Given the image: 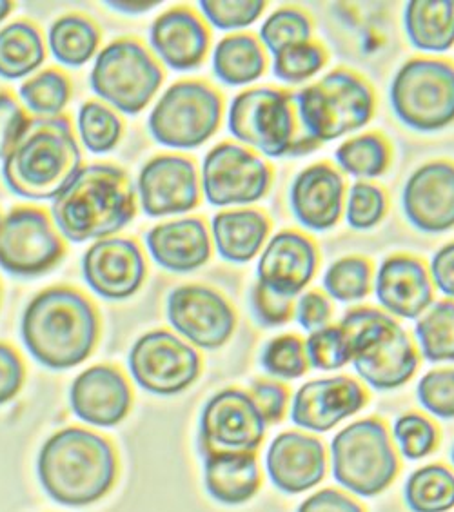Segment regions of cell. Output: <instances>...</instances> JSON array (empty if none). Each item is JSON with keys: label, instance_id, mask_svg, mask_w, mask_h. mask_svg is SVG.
Listing matches in <instances>:
<instances>
[{"label": "cell", "instance_id": "7dc6e473", "mask_svg": "<svg viewBox=\"0 0 454 512\" xmlns=\"http://www.w3.org/2000/svg\"><path fill=\"white\" fill-rule=\"evenodd\" d=\"M418 402L436 418H454V367L433 369L422 376L416 387Z\"/></svg>", "mask_w": 454, "mask_h": 512}, {"label": "cell", "instance_id": "f546056e", "mask_svg": "<svg viewBox=\"0 0 454 512\" xmlns=\"http://www.w3.org/2000/svg\"><path fill=\"white\" fill-rule=\"evenodd\" d=\"M407 39L422 53H444L454 46V0H411L405 4Z\"/></svg>", "mask_w": 454, "mask_h": 512}, {"label": "cell", "instance_id": "7402d4cb", "mask_svg": "<svg viewBox=\"0 0 454 512\" xmlns=\"http://www.w3.org/2000/svg\"><path fill=\"white\" fill-rule=\"evenodd\" d=\"M435 284L420 256H387L375 275V295L382 311L395 318L418 320L435 304Z\"/></svg>", "mask_w": 454, "mask_h": 512}, {"label": "cell", "instance_id": "d4e9b609", "mask_svg": "<svg viewBox=\"0 0 454 512\" xmlns=\"http://www.w3.org/2000/svg\"><path fill=\"white\" fill-rule=\"evenodd\" d=\"M149 44L168 68L191 71L208 57L211 31L197 11L175 6L153 20Z\"/></svg>", "mask_w": 454, "mask_h": 512}, {"label": "cell", "instance_id": "9a60e30c", "mask_svg": "<svg viewBox=\"0 0 454 512\" xmlns=\"http://www.w3.org/2000/svg\"><path fill=\"white\" fill-rule=\"evenodd\" d=\"M267 424L251 394L227 387L213 394L200 414V453H257Z\"/></svg>", "mask_w": 454, "mask_h": 512}, {"label": "cell", "instance_id": "3957f363", "mask_svg": "<svg viewBox=\"0 0 454 512\" xmlns=\"http://www.w3.org/2000/svg\"><path fill=\"white\" fill-rule=\"evenodd\" d=\"M37 473L53 502L86 507L111 491L119 463L108 440L88 429L68 427L42 445Z\"/></svg>", "mask_w": 454, "mask_h": 512}, {"label": "cell", "instance_id": "d6a6232c", "mask_svg": "<svg viewBox=\"0 0 454 512\" xmlns=\"http://www.w3.org/2000/svg\"><path fill=\"white\" fill-rule=\"evenodd\" d=\"M48 44L59 64L80 68L99 50L100 30L88 17L66 15L51 24Z\"/></svg>", "mask_w": 454, "mask_h": 512}, {"label": "cell", "instance_id": "8992f818", "mask_svg": "<svg viewBox=\"0 0 454 512\" xmlns=\"http://www.w3.org/2000/svg\"><path fill=\"white\" fill-rule=\"evenodd\" d=\"M235 142L267 158L302 157L320 148L298 117L295 93L258 86L240 91L227 111Z\"/></svg>", "mask_w": 454, "mask_h": 512}, {"label": "cell", "instance_id": "11a10c76", "mask_svg": "<svg viewBox=\"0 0 454 512\" xmlns=\"http://www.w3.org/2000/svg\"><path fill=\"white\" fill-rule=\"evenodd\" d=\"M429 273L438 289L447 300H454V240L436 251Z\"/></svg>", "mask_w": 454, "mask_h": 512}, {"label": "cell", "instance_id": "4316f807", "mask_svg": "<svg viewBox=\"0 0 454 512\" xmlns=\"http://www.w3.org/2000/svg\"><path fill=\"white\" fill-rule=\"evenodd\" d=\"M146 246L158 266L171 273L197 271L213 255L211 233L200 217L178 218L151 227Z\"/></svg>", "mask_w": 454, "mask_h": 512}, {"label": "cell", "instance_id": "4fadbf2b", "mask_svg": "<svg viewBox=\"0 0 454 512\" xmlns=\"http://www.w3.org/2000/svg\"><path fill=\"white\" fill-rule=\"evenodd\" d=\"M128 364L133 380L158 396L184 393L202 373L197 349L166 329L140 336L129 351Z\"/></svg>", "mask_w": 454, "mask_h": 512}, {"label": "cell", "instance_id": "484cf974", "mask_svg": "<svg viewBox=\"0 0 454 512\" xmlns=\"http://www.w3.org/2000/svg\"><path fill=\"white\" fill-rule=\"evenodd\" d=\"M77 418L97 427H115L128 416L133 394L126 376L111 365H93L82 371L70 391Z\"/></svg>", "mask_w": 454, "mask_h": 512}, {"label": "cell", "instance_id": "603a6c76", "mask_svg": "<svg viewBox=\"0 0 454 512\" xmlns=\"http://www.w3.org/2000/svg\"><path fill=\"white\" fill-rule=\"evenodd\" d=\"M346 197V178L329 162H316L302 169L289 189V204L298 224L318 233L340 222Z\"/></svg>", "mask_w": 454, "mask_h": 512}, {"label": "cell", "instance_id": "f5cc1de1", "mask_svg": "<svg viewBox=\"0 0 454 512\" xmlns=\"http://www.w3.org/2000/svg\"><path fill=\"white\" fill-rule=\"evenodd\" d=\"M24 376L26 369L17 351L0 342V405L10 402L19 394Z\"/></svg>", "mask_w": 454, "mask_h": 512}, {"label": "cell", "instance_id": "6da1fadb", "mask_svg": "<svg viewBox=\"0 0 454 512\" xmlns=\"http://www.w3.org/2000/svg\"><path fill=\"white\" fill-rule=\"evenodd\" d=\"M137 215V188L113 164L82 166L51 204L53 226L70 242L113 237Z\"/></svg>", "mask_w": 454, "mask_h": 512}, {"label": "cell", "instance_id": "7c38bea8", "mask_svg": "<svg viewBox=\"0 0 454 512\" xmlns=\"http://www.w3.org/2000/svg\"><path fill=\"white\" fill-rule=\"evenodd\" d=\"M275 171L253 149L224 140L208 151L200 169L202 195L215 207H249L267 197Z\"/></svg>", "mask_w": 454, "mask_h": 512}, {"label": "cell", "instance_id": "8fae6325", "mask_svg": "<svg viewBox=\"0 0 454 512\" xmlns=\"http://www.w3.org/2000/svg\"><path fill=\"white\" fill-rule=\"evenodd\" d=\"M164 82L157 59L137 39L113 40L100 50L89 84L95 95L124 115L148 108Z\"/></svg>", "mask_w": 454, "mask_h": 512}, {"label": "cell", "instance_id": "44dd1931", "mask_svg": "<svg viewBox=\"0 0 454 512\" xmlns=\"http://www.w3.org/2000/svg\"><path fill=\"white\" fill-rule=\"evenodd\" d=\"M409 224L422 233H445L454 227V162L431 160L415 169L402 191Z\"/></svg>", "mask_w": 454, "mask_h": 512}, {"label": "cell", "instance_id": "cb8c5ba5", "mask_svg": "<svg viewBox=\"0 0 454 512\" xmlns=\"http://www.w3.org/2000/svg\"><path fill=\"white\" fill-rule=\"evenodd\" d=\"M266 469L278 491L306 493L326 476V447L316 436L300 431L278 434L267 449Z\"/></svg>", "mask_w": 454, "mask_h": 512}, {"label": "cell", "instance_id": "83f0119b", "mask_svg": "<svg viewBox=\"0 0 454 512\" xmlns=\"http://www.w3.org/2000/svg\"><path fill=\"white\" fill-rule=\"evenodd\" d=\"M271 218L257 207H233L218 211L211 220V240L218 255L231 264H247L257 258L271 235Z\"/></svg>", "mask_w": 454, "mask_h": 512}, {"label": "cell", "instance_id": "7a4b0ae2", "mask_svg": "<svg viewBox=\"0 0 454 512\" xmlns=\"http://www.w3.org/2000/svg\"><path fill=\"white\" fill-rule=\"evenodd\" d=\"M26 349L39 364L64 371L88 360L100 335L97 309L73 287H48L33 296L20 322Z\"/></svg>", "mask_w": 454, "mask_h": 512}, {"label": "cell", "instance_id": "91938a15", "mask_svg": "<svg viewBox=\"0 0 454 512\" xmlns=\"http://www.w3.org/2000/svg\"><path fill=\"white\" fill-rule=\"evenodd\" d=\"M2 220H4V217H2V215H0V226H2Z\"/></svg>", "mask_w": 454, "mask_h": 512}, {"label": "cell", "instance_id": "681fc988", "mask_svg": "<svg viewBox=\"0 0 454 512\" xmlns=\"http://www.w3.org/2000/svg\"><path fill=\"white\" fill-rule=\"evenodd\" d=\"M247 393L251 394L253 402L257 404L267 427L280 424L284 420L291 404V393L286 385L277 380H255Z\"/></svg>", "mask_w": 454, "mask_h": 512}, {"label": "cell", "instance_id": "7bdbcfd3", "mask_svg": "<svg viewBox=\"0 0 454 512\" xmlns=\"http://www.w3.org/2000/svg\"><path fill=\"white\" fill-rule=\"evenodd\" d=\"M389 209V198L382 186L371 180H356L347 189L346 220L356 231H367L378 226Z\"/></svg>", "mask_w": 454, "mask_h": 512}, {"label": "cell", "instance_id": "60d3db41", "mask_svg": "<svg viewBox=\"0 0 454 512\" xmlns=\"http://www.w3.org/2000/svg\"><path fill=\"white\" fill-rule=\"evenodd\" d=\"M329 53L318 40L289 46L273 55V75L286 84H302L326 68Z\"/></svg>", "mask_w": 454, "mask_h": 512}, {"label": "cell", "instance_id": "6f0895ef", "mask_svg": "<svg viewBox=\"0 0 454 512\" xmlns=\"http://www.w3.org/2000/svg\"><path fill=\"white\" fill-rule=\"evenodd\" d=\"M11 11H13V2H10V0H0V22L6 19Z\"/></svg>", "mask_w": 454, "mask_h": 512}, {"label": "cell", "instance_id": "d590c367", "mask_svg": "<svg viewBox=\"0 0 454 512\" xmlns=\"http://www.w3.org/2000/svg\"><path fill=\"white\" fill-rule=\"evenodd\" d=\"M415 336L422 358L435 364L454 362V300H435L416 320Z\"/></svg>", "mask_w": 454, "mask_h": 512}, {"label": "cell", "instance_id": "2e32d148", "mask_svg": "<svg viewBox=\"0 0 454 512\" xmlns=\"http://www.w3.org/2000/svg\"><path fill=\"white\" fill-rule=\"evenodd\" d=\"M171 327L195 349L213 351L226 345L237 329L233 304L213 287L186 284L168 296Z\"/></svg>", "mask_w": 454, "mask_h": 512}, {"label": "cell", "instance_id": "e575fe53", "mask_svg": "<svg viewBox=\"0 0 454 512\" xmlns=\"http://www.w3.org/2000/svg\"><path fill=\"white\" fill-rule=\"evenodd\" d=\"M405 505L413 512H449L454 507V473L442 463H431L407 478Z\"/></svg>", "mask_w": 454, "mask_h": 512}, {"label": "cell", "instance_id": "ffe728a7", "mask_svg": "<svg viewBox=\"0 0 454 512\" xmlns=\"http://www.w3.org/2000/svg\"><path fill=\"white\" fill-rule=\"evenodd\" d=\"M366 387L351 376L311 380L291 402V422L311 433H327L367 405Z\"/></svg>", "mask_w": 454, "mask_h": 512}, {"label": "cell", "instance_id": "9f6ffc18", "mask_svg": "<svg viewBox=\"0 0 454 512\" xmlns=\"http://www.w3.org/2000/svg\"><path fill=\"white\" fill-rule=\"evenodd\" d=\"M111 10L120 11V13H126V15H140V13H148V11L155 10L157 6H160L158 0L153 2H106Z\"/></svg>", "mask_w": 454, "mask_h": 512}, {"label": "cell", "instance_id": "52a82bcc", "mask_svg": "<svg viewBox=\"0 0 454 512\" xmlns=\"http://www.w3.org/2000/svg\"><path fill=\"white\" fill-rule=\"evenodd\" d=\"M302 128L320 146L366 128L376 111V93L366 77L335 68L295 93Z\"/></svg>", "mask_w": 454, "mask_h": 512}, {"label": "cell", "instance_id": "5b68a950", "mask_svg": "<svg viewBox=\"0 0 454 512\" xmlns=\"http://www.w3.org/2000/svg\"><path fill=\"white\" fill-rule=\"evenodd\" d=\"M340 325L349 336L356 375L369 387L393 391L415 376L422 356L395 316L376 307H353Z\"/></svg>", "mask_w": 454, "mask_h": 512}, {"label": "cell", "instance_id": "f6af8a7d", "mask_svg": "<svg viewBox=\"0 0 454 512\" xmlns=\"http://www.w3.org/2000/svg\"><path fill=\"white\" fill-rule=\"evenodd\" d=\"M306 355L309 365L318 371H338L351 364V344L344 327L329 324L309 333Z\"/></svg>", "mask_w": 454, "mask_h": 512}, {"label": "cell", "instance_id": "f35d334b", "mask_svg": "<svg viewBox=\"0 0 454 512\" xmlns=\"http://www.w3.org/2000/svg\"><path fill=\"white\" fill-rule=\"evenodd\" d=\"M77 128L84 148L95 155H104L119 146L124 124L115 109L89 100L80 106Z\"/></svg>", "mask_w": 454, "mask_h": 512}, {"label": "cell", "instance_id": "d6986e66", "mask_svg": "<svg viewBox=\"0 0 454 512\" xmlns=\"http://www.w3.org/2000/svg\"><path fill=\"white\" fill-rule=\"evenodd\" d=\"M82 276L93 293L106 300H128L148 276L142 247L131 238L97 240L82 256Z\"/></svg>", "mask_w": 454, "mask_h": 512}, {"label": "cell", "instance_id": "9c48e42d", "mask_svg": "<svg viewBox=\"0 0 454 512\" xmlns=\"http://www.w3.org/2000/svg\"><path fill=\"white\" fill-rule=\"evenodd\" d=\"M224 117V99L204 80H178L151 109L148 129L160 146L189 151L215 137Z\"/></svg>", "mask_w": 454, "mask_h": 512}, {"label": "cell", "instance_id": "816d5d0a", "mask_svg": "<svg viewBox=\"0 0 454 512\" xmlns=\"http://www.w3.org/2000/svg\"><path fill=\"white\" fill-rule=\"evenodd\" d=\"M333 311L335 309L331 298L316 289L302 293L295 302V318L307 333H315L318 329L331 324Z\"/></svg>", "mask_w": 454, "mask_h": 512}, {"label": "cell", "instance_id": "ac0fdd59", "mask_svg": "<svg viewBox=\"0 0 454 512\" xmlns=\"http://www.w3.org/2000/svg\"><path fill=\"white\" fill-rule=\"evenodd\" d=\"M320 266V249L313 238L298 229H282L269 237L260 253L257 282L286 298L306 293Z\"/></svg>", "mask_w": 454, "mask_h": 512}, {"label": "cell", "instance_id": "74e56055", "mask_svg": "<svg viewBox=\"0 0 454 512\" xmlns=\"http://www.w3.org/2000/svg\"><path fill=\"white\" fill-rule=\"evenodd\" d=\"M19 97L37 119H55L70 102L71 82L59 69H44L20 86Z\"/></svg>", "mask_w": 454, "mask_h": 512}, {"label": "cell", "instance_id": "8d00e7d4", "mask_svg": "<svg viewBox=\"0 0 454 512\" xmlns=\"http://www.w3.org/2000/svg\"><path fill=\"white\" fill-rule=\"evenodd\" d=\"M322 286L336 302L351 304L364 300L375 286V266L366 256H342L327 267Z\"/></svg>", "mask_w": 454, "mask_h": 512}, {"label": "cell", "instance_id": "c3c4849f", "mask_svg": "<svg viewBox=\"0 0 454 512\" xmlns=\"http://www.w3.org/2000/svg\"><path fill=\"white\" fill-rule=\"evenodd\" d=\"M295 302L293 298L277 295L262 284L255 282L249 293V307L253 318L260 327H282L295 318Z\"/></svg>", "mask_w": 454, "mask_h": 512}, {"label": "cell", "instance_id": "277c9868", "mask_svg": "<svg viewBox=\"0 0 454 512\" xmlns=\"http://www.w3.org/2000/svg\"><path fill=\"white\" fill-rule=\"evenodd\" d=\"M79 142L68 117L33 119L2 160V178L11 193L28 200H53L82 166Z\"/></svg>", "mask_w": 454, "mask_h": 512}, {"label": "cell", "instance_id": "ee69618b", "mask_svg": "<svg viewBox=\"0 0 454 512\" xmlns=\"http://www.w3.org/2000/svg\"><path fill=\"white\" fill-rule=\"evenodd\" d=\"M393 438L400 454L407 460L416 462L435 453L440 434L433 420H429L424 414L411 411L396 418Z\"/></svg>", "mask_w": 454, "mask_h": 512}, {"label": "cell", "instance_id": "680465c9", "mask_svg": "<svg viewBox=\"0 0 454 512\" xmlns=\"http://www.w3.org/2000/svg\"><path fill=\"white\" fill-rule=\"evenodd\" d=\"M451 462H453V465H454V445H453V449H451Z\"/></svg>", "mask_w": 454, "mask_h": 512}, {"label": "cell", "instance_id": "ba28073f", "mask_svg": "<svg viewBox=\"0 0 454 512\" xmlns=\"http://www.w3.org/2000/svg\"><path fill=\"white\" fill-rule=\"evenodd\" d=\"M333 478L349 493L373 498L395 482L400 462L384 420L371 416L336 433L331 442Z\"/></svg>", "mask_w": 454, "mask_h": 512}, {"label": "cell", "instance_id": "f907efd6", "mask_svg": "<svg viewBox=\"0 0 454 512\" xmlns=\"http://www.w3.org/2000/svg\"><path fill=\"white\" fill-rule=\"evenodd\" d=\"M31 119L10 93H0V160L8 157L11 149L30 128Z\"/></svg>", "mask_w": 454, "mask_h": 512}, {"label": "cell", "instance_id": "4dcf8cb0", "mask_svg": "<svg viewBox=\"0 0 454 512\" xmlns=\"http://www.w3.org/2000/svg\"><path fill=\"white\" fill-rule=\"evenodd\" d=\"M266 48L253 33H231L213 51V71L227 86L253 84L266 73Z\"/></svg>", "mask_w": 454, "mask_h": 512}, {"label": "cell", "instance_id": "b9f144b4", "mask_svg": "<svg viewBox=\"0 0 454 512\" xmlns=\"http://www.w3.org/2000/svg\"><path fill=\"white\" fill-rule=\"evenodd\" d=\"M260 365L267 375L277 380H298L311 369L306 342L297 335L275 336L264 345Z\"/></svg>", "mask_w": 454, "mask_h": 512}, {"label": "cell", "instance_id": "bcb514c9", "mask_svg": "<svg viewBox=\"0 0 454 512\" xmlns=\"http://www.w3.org/2000/svg\"><path fill=\"white\" fill-rule=\"evenodd\" d=\"M202 19L206 24L220 31H233L249 28L257 22L264 11L267 2L264 0H202L198 2Z\"/></svg>", "mask_w": 454, "mask_h": 512}, {"label": "cell", "instance_id": "836d02e7", "mask_svg": "<svg viewBox=\"0 0 454 512\" xmlns=\"http://www.w3.org/2000/svg\"><path fill=\"white\" fill-rule=\"evenodd\" d=\"M338 169L358 180L382 177L393 162V146L382 133H362L347 138L335 151Z\"/></svg>", "mask_w": 454, "mask_h": 512}, {"label": "cell", "instance_id": "ab89813d", "mask_svg": "<svg viewBox=\"0 0 454 512\" xmlns=\"http://www.w3.org/2000/svg\"><path fill=\"white\" fill-rule=\"evenodd\" d=\"M313 33L315 24L306 11L295 6H282L262 22L258 40L267 51L275 55L289 46L313 40Z\"/></svg>", "mask_w": 454, "mask_h": 512}, {"label": "cell", "instance_id": "f1b7e54d", "mask_svg": "<svg viewBox=\"0 0 454 512\" xmlns=\"http://www.w3.org/2000/svg\"><path fill=\"white\" fill-rule=\"evenodd\" d=\"M204 458L209 496L224 505H242L258 493L262 473L257 453H213Z\"/></svg>", "mask_w": 454, "mask_h": 512}, {"label": "cell", "instance_id": "5bb4252c", "mask_svg": "<svg viewBox=\"0 0 454 512\" xmlns=\"http://www.w3.org/2000/svg\"><path fill=\"white\" fill-rule=\"evenodd\" d=\"M64 256V244L50 217L37 207H17L0 226V269L31 278L51 271Z\"/></svg>", "mask_w": 454, "mask_h": 512}, {"label": "cell", "instance_id": "e0dca14e", "mask_svg": "<svg viewBox=\"0 0 454 512\" xmlns=\"http://www.w3.org/2000/svg\"><path fill=\"white\" fill-rule=\"evenodd\" d=\"M137 197L148 217L184 215L202 198L200 173L191 158L162 153L146 162L137 180Z\"/></svg>", "mask_w": 454, "mask_h": 512}, {"label": "cell", "instance_id": "1f68e13d", "mask_svg": "<svg viewBox=\"0 0 454 512\" xmlns=\"http://www.w3.org/2000/svg\"><path fill=\"white\" fill-rule=\"evenodd\" d=\"M46 46L39 28L26 20L11 22L0 30V77L24 79L44 64Z\"/></svg>", "mask_w": 454, "mask_h": 512}, {"label": "cell", "instance_id": "30bf717a", "mask_svg": "<svg viewBox=\"0 0 454 512\" xmlns=\"http://www.w3.org/2000/svg\"><path fill=\"white\" fill-rule=\"evenodd\" d=\"M389 100L407 128L435 133L454 122V62L415 57L396 71Z\"/></svg>", "mask_w": 454, "mask_h": 512}, {"label": "cell", "instance_id": "db71d44e", "mask_svg": "<svg viewBox=\"0 0 454 512\" xmlns=\"http://www.w3.org/2000/svg\"><path fill=\"white\" fill-rule=\"evenodd\" d=\"M297 512H364L362 505L338 489H322L300 503Z\"/></svg>", "mask_w": 454, "mask_h": 512}]
</instances>
